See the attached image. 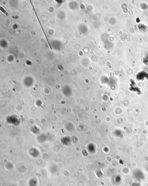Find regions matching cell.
<instances>
[{
    "label": "cell",
    "instance_id": "6da1fadb",
    "mask_svg": "<svg viewBox=\"0 0 148 186\" xmlns=\"http://www.w3.org/2000/svg\"><path fill=\"white\" fill-rule=\"evenodd\" d=\"M7 121L10 124L15 125H18L20 123V119L18 117L14 115H11L7 118Z\"/></svg>",
    "mask_w": 148,
    "mask_h": 186
},
{
    "label": "cell",
    "instance_id": "7a4b0ae2",
    "mask_svg": "<svg viewBox=\"0 0 148 186\" xmlns=\"http://www.w3.org/2000/svg\"><path fill=\"white\" fill-rule=\"evenodd\" d=\"M29 154L33 158H37L40 155L39 151L36 148H31L29 151Z\"/></svg>",
    "mask_w": 148,
    "mask_h": 186
},
{
    "label": "cell",
    "instance_id": "3957f363",
    "mask_svg": "<svg viewBox=\"0 0 148 186\" xmlns=\"http://www.w3.org/2000/svg\"><path fill=\"white\" fill-rule=\"evenodd\" d=\"M61 142L64 145H69L71 144V139L69 136H65L63 137L61 139Z\"/></svg>",
    "mask_w": 148,
    "mask_h": 186
},
{
    "label": "cell",
    "instance_id": "277c9868",
    "mask_svg": "<svg viewBox=\"0 0 148 186\" xmlns=\"http://www.w3.org/2000/svg\"><path fill=\"white\" fill-rule=\"evenodd\" d=\"M38 182L36 179L31 178L28 182L29 186H38Z\"/></svg>",
    "mask_w": 148,
    "mask_h": 186
},
{
    "label": "cell",
    "instance_id": "5b68a950",
    "mask_svg": "<svg viewBox=\"0 0 148 186\" xmlns=\"http://www.w3.org/2000/svg\"><path fill=\"white\" fill-rule=\"evenodd\" d=\"M6 167L8 170H11L13 168V165L11 163H7V165H6Z\"/></svg>",
    "mask_w": 148,
    "mask_h": 186
},
{
    "label": "cell",
    "instance_id": "8992f818",
    "mask_svg": "<svg viewBox=\"0 0 148 186\" xmlns=\"http://www.w3.org/2000/svg\"><path fill=\"white\" fill-rule=\"evenodd\" d=\"M9 186H18L15 184H11Z\"/></svg>",
    "mask_w": 148,
    "mask_h": 186
}]
</instances>
